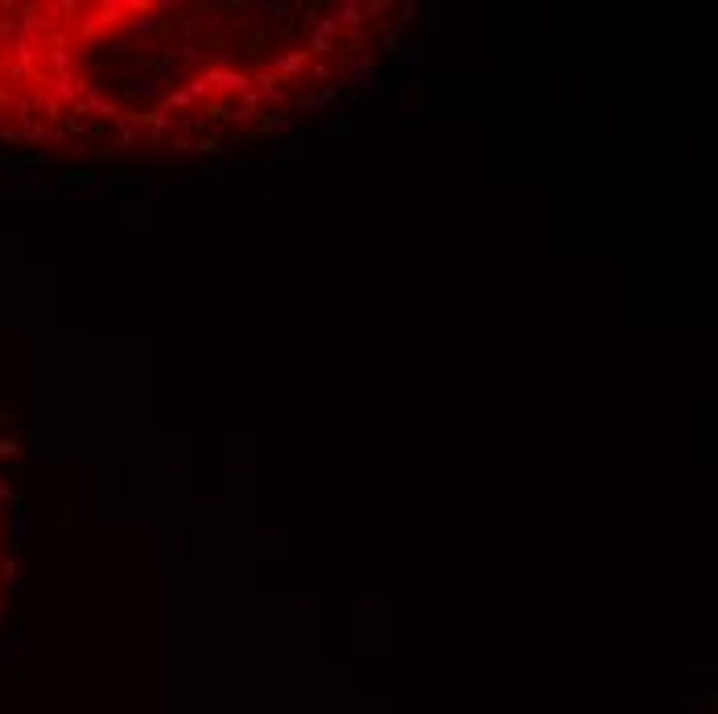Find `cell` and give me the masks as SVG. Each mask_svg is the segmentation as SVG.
<instances>
[{"mask_svg": "<svg viewBox=\"0 0 718 714\" xmlns=\"http://www.w3.org/2000/svg\"><path fill=\"white\" fill-rule=\"evenodd\" d=\"M0 562H4V521H0Z\"/></svg>", "mask_w": 718, "mask_h": 714, "instance_id": "cell-1", "label": "cell"}]
</instances>
